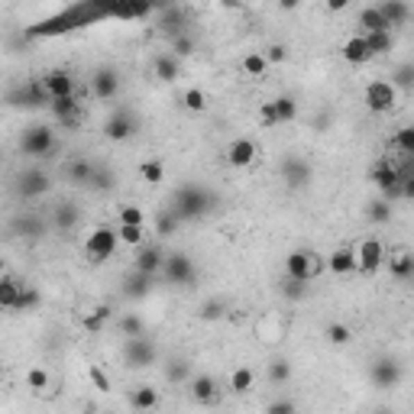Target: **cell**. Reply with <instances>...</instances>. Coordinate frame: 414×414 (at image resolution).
Instances as JSON below:
<instances>
[{"label": "cell", "mask_w": 414, "mask_h": 414, "mask_svg": "<svg viewBox=\"0 0 414 414\" xmlns=\"http://www.w3.org/2000/svg\"><path fill=\"white\" fill-rule=\"evenodd\" d=\"M210 207H214V194H207L198 185H185V188L175 191V207L172 210H175L179 220H198Z\"/></svg>", "instance_id": "6da1fadb"}, {"label": "cell", "mask_w": 414, "mask_h": 414, "mask_svg": "<svg viewBox=\"0 0 414 414\" xmlns=\"http://www.w3.org/2000/svg\"><path fill=\"white\" fill-rule=\"evenodd\" d=\"M117 246H120V240H117L113 226H94L85 240V256L91 263H107V259H113Z\"/></svg>", "instance_id": "7a4b0ae2"}, {"label": "cell", "mask_w": 414, "mask_h": 414, "mask_svg": "<svg viewBox=\"0 0 414 414\" xmlns=\"http://www.w3.org/2000/svg\"><path fill=\"white\" fill-rule=\"evenodd\" d=\"M317 272H320V259L310 249H295V253L285 256V279L310 285V279Z\"/></svg>", "instance_id": "3957f363"}, {"label": "cell", "mask_w": 414, "mask_h": 414, "mask_svg": "<svg viewBox=\"0 0 414 414\" xmlns=\"http://www.w3.org/2000/svg\"><path fill=\"white\" fill-rule=\"evenodd\" d=\"M159 275L169 285H194L198 269H194V259L188 253H165V265Z\"/></svg>", "instance_id": "277c9868"}, {"label": "cell", "mask_w": 414, "mask_h": 414, "mask_svg": "<svg viewBox=\"0 0 414 414\" xmlns=\"http://www.w3.org/2000/svg\"><path fill=\"white\" fill-rule=\"evenodd\" d=\"M363 101H366V107L372 113H388V110H395L398 91L388 85L386 78H376V81H369V85H366V91H363Z\"/></svg>", "instance_id": "5b68a950"}, {"label": "cell", "mask_w": 414, "mask_h": 414, "mask_svg": "<svg viewBox=\"0 0 414 414\" xmlns=\"http://www.w3.org/2000/svg\"><path fill=\"white\" fill-rule=\"evenodd\" d=\"M353 256H356V272L372 275L386 265V246H382V240H376V236H366V240L353 249Z\"/></svg>", "instance_id": "8992f818"}, {"label": "cell", "mask_w": 414, "mask_h": 414, "mask_svg": "<svg viewBox=\"0 0 414 414\" xmlns=\"http://www.w3.org/2000/svg\"><path fill=\"white\" fill-rule=\"evenodd\" d=\"M19 149H23V156L46 159L49 152L56 149V133L49 130V126H29V130L23 133V140H19Z\"/></svg>", "instance_id": "52a82bcc"}, {"label": "cell", "mask_w": 414, "mask_h": 414, "mask_svg": "<svg viewBox=\"0 0 414 414\" xmlns=\"http://www.w3.org/2000/svg\"><path fill=\"white\" fill-rule=\"evenodd\" d=\"M369 179H372V185L382 191V198H386V201L401 198V181H398V172H395V165H392L388 159L376 162L372 172H369Z\"/></svg>", "instance_id": "ba28073f"}, {"label": "cell", "mask_w": 414, "mask_h": 414, "mask_svg": "<svg viewBox=\"0 0 414 414\" xmlns=\"http://www.w3.org/2000/svg\"><path fill=\"white\" fill-rule=\"evenodd\" d=\"M123 359H126V366H133V369H146L159 359V349L146 337H130L126 347H123Z\"/></svg>", "instance_id": "9c48e42d"}, {"label": "cell", "mask_w": 414, "mask_h": 414, "mask_svg": "<svg viewBox=\"0 0 414 414\" xmlns=\"http://www.w3.org/2000/svg\"><path fill=\"white\" fill-rule=\"evenodd\" d=\"M369 376H372V386L376 388H395L398 382H401V363L392 356H382L372 363V369H369Z\"/></svg>", "instance_id": "30bf717a"}, {"label": "cell", "mask_w": 414, "mask_h": 414, "mask_svg": "<svg viewBox=\"0 0 414 414\" xmlns=\"http://www.w3.org/2000/svg\"><path fill=\"white\" fill-rule=\"evenodd\" d=\"M49 188H52V179H49L46 172H39V169H29V172H23V175L17 179V194L23 201L42 198Z\"/></svg>", "instance_id": "8fae6325"}, {"label": "cell", "mask_w": 414, "mask_h": 414, "mask_svg": "<svg viewBox=\"0 0 414 414\" xmlns=\"http://www.w3.org/2000/svg\"><path fill=\"white\" fill-rule=\"evenodd\" d=\"M162 265H165V249L156 243H146L140 246V253L133 259V272H142V275H156L159 279Z\"/></svg>", "instance_id": "7c38bea8"}, {"label": "cell", "mask_w": 414, "mask_h": 414, "mask_svg": "<svg viewBox=\"0 0 414 414\" xmlns=\"http://www.w3.org/2000/svg\"><path fill=\"white\" fill-rule=\"evenodd\" d=\"M282 181L292 191H301L310 185V165L301 159V156H285L282 162Z\"/></svg>", "instance_id": "4fadbf2b"}, {"label": "cell", "mask_w": 414, "mask_h": 414, "mask_svg": "<svg viewBox=\"0 0 414 414\" xmlns=\"http://www.w3.org/2000/svg\"><path fill=\"white\" fill-rule=\"evenodd\" d=\"M39 85L46 88L49 101H58V97H72V94H75V78L68 75L65 68H52V72H46Z\"/></svg>", "instance_id": "5bb4252c"}, {"label": "cell", "mask_w": 414, "mask_h": 414, "mask_svg": "<svg viewBox=\"0 0 414 414\" xmlns=\"http://www.w3.org/2000/svg\"><path fill=\"white\" fill-rule=\"evenodd\" d=\"M49 107H52V117H56L65 130H78V126H81V101H78L75 94L49 101Z\"/></svg>", "instance_id": "9a60e30c"}, {"label": "cell", "mask_w": 414, "mask_h": 414, "mask_svg": "<svg viewBox=\"0 0 414 414\" xmlns=\"http://www.w3.org/2000/svg\"><path fill=\"white\" fill-rule=\"evenodd\" d=\"M136 117H133L130 110H120V113H113L110 120L104 123V136L107 140H113V142H123V140H130L133 133H136Z\"/></svg>", "instance_id": "2e32d148"}, {"label": "cell", "mask_w": 414, "mask_h": 414, "mask_svg": "<svg viewBox=\"0 0 414 414\" xmlns=\"http://www.w3.org/2000/svg\"><path fill=\"white\" fill-rule=\"evenodd\" d=\"M259 156V146H256L249 136H240V140L230 142V149H226V162L233 165V169H249Z\"/></svg>", "instance_id": "e0dca14e"}, {"label": "cell", "mask_w": 414, "mask_h": 414, "mask_svg": "<svg viewBox=\"0 0 414 414\" xmlns=\"http://www.w3.org/2000/svg\"><path fill=\"white\" fill-rule=\"evenodd\" d=\"M7 101L13 104V107H46L49 94H46V88L39 85V81H29V85L19 88V91H10Z\"/></svg>", "instance_id": "ac0fdd59"}, {"label": "cell", "mask_w": 414, "mask_h": 414, "mask_svg": "<svg viewBox=\"0 0 414 414\" xmlns=\"http://www.w3.org/2000/svg\"><path fill=\"white\" fill-rule=\"evenodd\" d=\"M91 91H94L97 101H113L117 91H120V78L113 68H97L94 78H91Z\"/></svg>", "instance_id": "d6986e66"}, {"label": "cell", "mask_w": 414, "mask_h": 414, "mask_svg": "<svg viewBox=\"0 0 414 414\" xmlns=\"http://www.w3.org/2000/svg\"><path fill=\"white\" fill-rule=\"evenodd\" d=\"M191 398H194L198 405H217V398H220V386H217V379L207 376V372L194 376V379H191Z\"/></svg>", "instance_id": "ffe728a7"}, {"label": "cell", "mask_w": 414, "mask_h": 414, "mask_svg": "<svg viewBox=\"0 0 414 414\" xmlns=\"http://www.w3.org/2000/svg\"><path fill=\"white\" fill-rule=\"evenodd\" d=\"M379 13H382V19H386L388 33L395 26H405L408 19H411V7H408L405 0H386V3H376Z\"/></svg>", "instance_id": "44dd1931"}, {"label": "cell", "mask_w": 414, "mask_h": 414, "mask_svg": "<svg viewBox=\"0 0 414 414\" xmlns=\"http://www.w3.org/2000/svg\"><path fill=\"white\" fill-rule=\"evenodd\" d=\"M340 56H343V62H349V65H366V62H372V52H369L366 39L359 36H349L343 46H340Z\"/></svg>", "instance_id": "7402d4cb"}, {"label": "cell", "mask_w": 414, "mask_h": 414, "mask_svg": "<svg viewBox=\"0 0 414 414\" xmlns=\"http://www.w3.org/2000/svg\"><path fill=\"white\" fill-rule=\"evenodd\" d=\"M159 401H162V395L156 392L152 386H136L130 392V408L136 414H149V411H156L159 408Z\"/></svg>", "instance_id": "603a6c76"}, {"label": "cell", "mask_w": 414, "mask_h": 414, "mask_svg": "<svg viewBox=\"0 0 414 414\" xmlns=\"http://www.w3.org/2000/svg\"><path fill=\"white\" fill-rule=\"evenodd\" d=\"M78 220H81V210H78L72 201H65V204H58L56 210H52V226H56L58 233H68V230H75Z\"/></svg>", "instance_id": "cb8c5ba5"}, {"label": "cell", "mask_w": 414, "mask_h": 414, "mask_svg": "<svg viewBox=\"0 0 414 414\" xmlns=\"http://www.w3.org/2000/svg\"><path fill=\"white\" fill-rule=\"evenodd\" d=\"M13 233L26 236V240H39V236L46 233V220L36 214H19L17 220H13Z\"/></svg>", "instance_id": "d4e9b609"}, {"label": "cell", "mask_w": 414, "mask_h": 414, "mask_svg": "<svg viewBox=\"0 0 414 414\" xmlns=\"http://www.w3.org/2000/svg\"><path fill=\"white\" fill-rule=\"evenodd\" d=\"M19 292H23V282H19L17 275H0V308L17 310Z\"/></svg>", "instance_id": "484cf974"}, {"label": "cell", "mask_w": 414, "mask_h": 414, "mask_svg": "<svg viewBox=\"0 0 414 414\" xmlns=\"http://www.w3.org/2000/svg\"><path fill=\"white\" fill-rule=\"evenodd\" d=\"M327 265H330V272H333V275H353V272H356V256H353L349 246H340V249L330 253Z\"/></svg>", "instance_id": "4316f807"}, {"label": "cell", "mask_w": 414, "mask_h": 414, "mask_svg": "<svg viewBox=\"0 0 414 414\" xmlns=\"http://www.w3.org/2000/svg\"><path fill=\"white\" fill-rule=\"evenodd\" d=\"M152 285H156V275L133 272V275H126V282H123V295H126V298H146V295L152 292Z\"/></svg>", "instance_id": "83f0119b"}, {"label": "cell", "mask_w": 414, "mask_h": 414, "mask_svg": "<svg viewBox=\"0 0 414 414\" xmlns=\"http://www.w3.org/2000/svg\"><path fill=\"white\" fill-rule=\"evenodd\" d=\"M388 263V272H392V279H398V282H408L414 275V256L411 253H395V256H386Z\"/></svg>", "instance_id": "f1b7e54d"}, {"label": "cell", "mask_w": 414, "mask_h": 414, "mask_svg": "<svg viewBox=\"0 0 414 414\" xmlns=\"http://www.w3.org/2000/svg\"><path fill=\"white\" fill-rule=\"evenodd\" d=\"M356 23L363 26L359 36H369V33H388L386 19H382V13H379V7H363V10H359V17H356Z\"/></svg>", "instance_id": "f546056e"}, {"label": "cell", "mask_w": 414, "mask_h": 414, "mask_svg": "<svg viewBox=\"0 0 414 414\" xmlns=\"http://www.w3.org/2000/svg\"><path fill=\"white\" fill-rule=\"evenodd\" d=\"M152 75L159 78V81H165V85H172V81L179 78V58L175 56H156V62H152Z\"/></svg>", "instance_id": "4dcf8cb0"}, {"label": "cell", "mask_w": 414, "mask_h": 414, "mask_svg": "<svg viewBox=\"0 0 414 414\" xmlns=\"http://www.w3.org/2000/svg\"><path fill=\"white\" fill-rule=\"evenodd\" d=\"M256 386V372L249 366H236L233 372H230V388H233L236 395H249Z\"/></svg>", "instance_id": "1f68e13d"}, {"label": "cell", "mask_w": 414, "mask_h": 414, "mask_svg": "<svg viewBox=\"0 0 414 414\" xmlns=\"http://www.w3.org/2000/svg\"><path fill=\"white\" fill-rule=\"evenodd\" d=\"M152 10L156 7H149V3H117V7H107V13L120 19H142V17H149Z\"/></svg>", "instance_id": "d6a6232c"}, {"label": "cell", "mask_w": 414, "mask_h": 414, "mask_svg": "<svg viewBox=\"0 0 414 414\" xmlns=\"http://www.w3.org/2000/svg\"><path fill=\"white\" fill-rule=\"evenodd\" d=\"M240 68H243L246 78H263L265 72H269V62L263 58V52H246V56L240 58Z\"/></svg>", "instance_id": "836d02e7"}, {"label": "cell", "mask_w": 414, "mask_h": 414, "mask_svg": "<svg viewBox=\"0 0 414 414\" xmlns=\"http://www.w3.org/2000/svg\"><path fill=\"white\" fill-rule=\"evenodd\" d=\"M165 379H169L172 386L188 382V379H191V363H188V359H181V356L169 359V366H165Z\"/></svg>", "instance_id": "e575fe53"}, {"label": "cell", "mask_w": 414, "mask_h": 414, "mask_svg": "<svg viewBox=\"0 0 414 414\" xmlns=\"http://www.w3.org/2000/svg\"><path fill=\"white\" fill-rule=\"evenodd\" d=\"M363 39H366V46H369V52H372V58L386 56V52L395 49V36H392V33H369V36H363Z\"/></svg>", "instance_id": "d590c367"}, {"label": "cell", "mask_w": 414, "mask_h": 414, "mask_svg": "<svg viewBox=\"0 0 414 414\" xmlns=\"http://www.w3.org/2000/svg\"><path fill=\"white\" fill-rule=\"evenodd\" d=\"M272 110H275V120L279 123H292L295 117H298V101L295 97H275L272 101Z\"/></svg>", "instance_id": "8d00e7d4"}, {"label": "cell", "mask_w": 414, "mask_h": 414, "mask_svg": "<svg viewBox=\"0 0 414 414\" xmlns=\"http://www.w3.org/2000/svg\"><path fill=\"white\" fill-rule=\"evenodd\" d=\"M366 214H369V220L372 224H388L392 220V201H386V198H376V201H369V207H366Z\"/></svg>", "instance_id": "74e56055"}, {"label": "cell", "mask_w": 414, "mask_h": 414, "mask_svg": "<svg viewBox=\"0 0 414 414\" xmlns=\"http://www.w3.org/2000/svg\"><path fill=\"white\" fill-rule=\"evenodd\" d=\"M110 317H113V310L107 308V304H101V308H94L91 314H85V317H81V327L91 330V333H97V330H101Z\"/></svg>", "instance_id": "f35d334b"}, {"label": "cell", "mask_w": 414, "mask_h": 414, "mask_svg": "<svg viewBox=\"0 0 414 414\" xmlns=\"http://www.w3.org/2000/svg\"><path fill=\"white\" fill-rule=\"evenodd\" d=\"M181 107L191 110V113H204L207 110V94L201 88H188V91L181 94Z\"/></svg>", "instance_id": "ab89813d"}, {"label": "cell", "mask_w": 414, "mask_h": 414, "mask_svg": "<svg viewBox=\"0 0 414 414\" xmlns=\"http://www.w3.org/2000/svg\"><path fill=\"white\" fill-rule=\"evenodd\" d=\"M392 146L401 152V159H411L414 156V130L411 126H401V130L392 136Z\"/></svg>", "instance_id": "60d3db41"}, {"label": "cell", "mask_w": 414, "mask_h": 414, "mask_svg": "<svg viewBox=\"0 0 414 414\" xmlns=\"http://www.w3.org/2000/svg\"><path fill=\"white\" fill-rule=\"evenodd\" d=\"M179 217H175V210H172V207H165V210H159V214H156V233L159 236H172L175 233V230H179Z\"/></svg>", "instance_id": "b9f144b4"}, {"label": "cell", "mask_w": 414, "mask_h": 414, "mask_svg": "<svg viewBox=\"0 0 414 414\" xmlns=\"http://www.w3.org/2000/svg\"><path fill=\"white\" fill-rule=\"evenodd\" d=\"M265 372H269V382H275V386H285V382L292 379V363L279 356V359H272V363H269V369H265Z\"/></svg>", "instance_id": "7bdbcfd3"}, {"label": "cell", "mask_w": 414, "mask_h": 414, "mask_svg": "<svg viewBox=\"0 0 414 414\" xmlns=\"http://www.w3.org/2000/svg\"><path fill=\"white\" fill-rule=\"evenodd\" d=\"M140 179L146 181V185H159L162 179H165V169H162L159 159H146L140 165Z\"/></svg>", "instance_id": "ee69618b"}, {"label": "cell", "mask_w": 414, "mask_h": 414, "mask_svg": "<svg viewBox=\"0 0 414 414\" xmlns=\"http://www.w3.org/2000/svg\"><path fill=\"white\" fill-rule=\"evenodd\" d=\"M68 175H72V181L75 185H91V175H94V165L88 159H78L68 165Z\"/></svg>", "instance_id": "f6af8a7d"}, {"label": "cell", "mask_w": 414, "mask_h": 414, "mask_svg": "<svg viewBox=\"0 0 414 414\" xmlns=\"http://www.w3.org/2000/svg\"><path fill=\"white\" fill-rule=\"evenodd\" d=\"M117 240H120L123 246H142V240H146V226H117Z\"/></svg>", "instance_id": "bcb514c9"}, {"label": "cell", "mask_w": 414, "mask_h": 414, "mask_svg": "<svg viewBox=\"0 0 414 414\" xmlns=\"http://www.w3.org/2000/svg\"><path fill=\"white\" fill-rule=\"evenodd\" d=\"M388 85L395 88V91H398V88H401V91H411V85H414V65H408V62H405V65H398L395 75L388 78Z\"/></svg>", "instance_id": "7dc6e473"}, {"label": "cell", "mask_w": 414, "mask_h": 414, "mask_svg": "<svg viewBox=\"0 0 414 414\" xmlns=\"http://www.w3.org/2000/svg\"><path fill=\"white\" fill-rule=\"evenodd\" d=\"M120 330L126 337H146V324H142L140 314H123L120 317Z\"/></svg>", "instance_id": "c3c4849f"}, {"label": "cell", "mask_w": 414, "mask_h": 414, "mask_svg": "<svg viewBox=\"0 0 414 414\" xmlns=\"http://www.w3.org/2000/svg\"><path fill=\"white\" fill-rule=\"evenodd\" d=\"M39 301H42V295L33 288V285L23 282V292H19V301H17V310H36Z\"/></svg>", "instance_id": "681fc988"}, {"label": "cell", "mask_w": 414, "mask_h": 414, "mask_svg": "<svg viewBox=\"0 0 414 414\" xmlns=\"http://www.w3.org/2000/svg\"><path fill=\"white\" fill-rule=\"evenodd\" d=\"M49 382H52V379H49V372H46L42 366H33V369L26 372V386L33 388V392H46Z\"/></svg>", "instance_id": "f907efd6"}, {"label": "cell", "mask_w": 414, "mask_h": 414, "mask_svg": "<svg viewBox=\"0 0 414 414\" xmlns=\"http://www.w3.org/2000/svg\"><path fill=\"white\" fill-rule=\"evenodd\" d=\"M327 340L333 343V347H347L349 340H353V330H349L347 324H330V327H327Z\"/></svg>", "instance_id": "816d5d0a"}, {"label": "cell", "mask_w": 414, "mask_h": 414, "mask_svg": "<svg viewBox=\"0 0 414 414\" xmlns=\"http://www.w3.org/2000/svg\"><path fill=\"white\" fill-rule=\"evenodd\" d=\"M120 224L123 226H146V217H142V210L136 204H126V207H120Z\"/></svg>", "instance_id": "f5cc1de1"}, {"label": "cell", "mask_w": 414, "mask_h": 414, "mask_svg": "<svg viewBox=\"0 0 414 414\" xmlns=\"http://www.w3.org/2000/svg\"><path fill=\"white\" fill-rule=\"evenodd\" d=\"M282 295H285V301H304V298H308V285L285 279V282H282Z\"/></svg>", "instance_id": "db71d44e"}, {"label": "cell", "mask_w": 414, "mask_h": 414, "mask_svg": "<svg viewBox=\"0 0 414 414\" xmlns=\"http://www.w3.org/2000/svg\"><path fill=\"white\" fill-rule=\"evenodd\" d=\"M256 120H259V126H263V130H272V126H279V120H275V110H272V101H269V104H259V113H256Z\"/></svg>", "instance_id": "11a10c76"}, {"label": "cell", "mask_w": 414, "mask_h": 414, "mask_svg": "<svg viewBox=\"0 0 414 414\" xmlns=\"http://www.w3.org/2000/svg\"><path fill=\"white\" fill-rule=\"evenodd\" d=\"M263 58L269 62V65H282L285 58H288V49H285L282 42H272V46H269V49L263 52Z\"/></svg>", "instance_id": "9f6ffc18"}, {"label": "cell", "mask_w": 414, "mask_h": 414, "mask_svg": "<svg viewBox=\"0 0 414 414\" xmlns=\"http://www.w3.org/2000/svg\"><path fill=\"white\" fill-rule=\"evenodd\" d=\"M88 376H91V382H94V388H101V392H110V376L104 372L97 363H91V369H88Z\"/></svg>", "instance_id": "6f0895ef"}, {"label": "cell", "mask_w": 414, "mask_h": 414, "mask_svg": "<svg viewBox=\"0 0 414 414\" xmlns=\"http://www.w3.org/2000/svg\"><path fill=\"white\" fill-rule=\"evenodd\" d=\"M88 188H113V175L107 169H94V175H91V185H88Z\"/></svg>", "instance_id": "680465c9"}, {"label": "cell", "mask_w": 414, "mask_h": 414, "mask_svg": "<svg viewBox=\"0 0 414 414\" xmlns=\"http://www.w3.org/2000/svg\"><path fill=\"white\" fill-rule=\"evenodd\" d=\"M201 317L204 320H220L224 317V301H204L201 304Z\"/></svg>", "instance_id": "91938a15"}, {"label": "cell", "mask_w": 414, "mask_h": 414, "mask_svg": "<svg viewBox=\"0 0 414 414\" xmlns=\"http://www.w3.org/2000/svg\"><path fill=\"white\" fill-rule=\"evenodd\" d=\"M191 52H194V42H191V36H175V58L179 56H191Z\"/></svg>", "instance_id": "94428289"}, {"label": "cell", "mask_w": 414, "mask_h": 414, "mask_svg": "<svg viewBox=\"0 0 414 414\" xmlns=\"http://www.w3.org/2000/svg\"><path fill=\"white\" fill-rule=\"evenodd\" d=\"M265 414H295V405L285 401V398H279V401H272V405L265 408Z\"/></svg>", "instance_id": "6125c7cd"}, {"label": "cell", "mask_w": 414, "mask_h": 414, "mask_svg": "<svg viewBox=\"0 0 414 414\" xmlns=\"http://www.w3.org/2000/svg\"><path fill=\"white\" fill-rule=\"evenodd\" d=\"M327 10H330V13H340V10H347V0H327Z\"/></svg>", "instance_id": "be15d7a7"}, {"label": "cell", "mask_w": 414, "mask_h": 414, "mask_svg": "<svg viewBox=\"0 0 414 414\" xmlns=\"http://www.w3.org/2000/svg\"><path fill=\"white\" fill-rule=\"evenodd\" d=\"M379 414H392V411H379Z\"/></svg>", "instance_id": "e7e4bbea"}]
</instances>
